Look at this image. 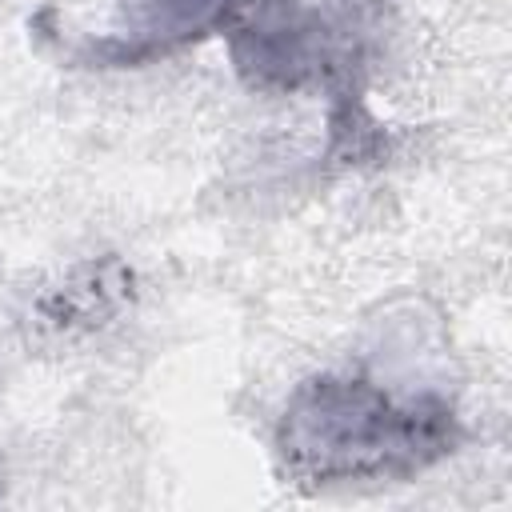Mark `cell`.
Listing matches in <instances>:
<instances>
[{
  "label": "cell",
  "mask_w": 512,
  "mask_h": 512,
  "mask_svg": "<svg viewBox=\"0 0 512 512\" xmlns=\"http://www.w3.org/2000/svg\"><path fill=\"white\" fill-rule=\"evenodd\" d=\"M236 0H120L124 32L108 36L96 56L112 52L116 64H136L168 48L192 44L208 32H220Z\"/></svg>",
  "instance_id": "3957f363"
},
{
  "label": "cell",
  "mask_w": 512,
  "mask_h": 512,
  "mask_svg": "<svg viewBox=\"0 0 512 512\" xmlns=\"http://www.w3.org/2000/svg\"><path fill=\"white\" fill-rule=\"evenodd\" d=\"M464 428L448 396L392 392L372 376L304 380L276 424L280 472L300 488L412 480L456 452Z\"/></svg>",
  "instance_id": "6da1fadb"
},
{
  "label": "cell",
  "mask_w": 512,
  "mask_h": 512,
  "mask_svg": "<svg viewBox=\"0 0 512 512\" xmlns=\"http://www.w3.org/2000/svg\"><path fill=\"white\" fill-rule=\"evenodd\" d=\"M232 64L252 88H300L332 64L328 32L296 0H236L224 28Z\"/></svg>",
  "instance_id": "7a4b0ae2"
}]
</instances>
